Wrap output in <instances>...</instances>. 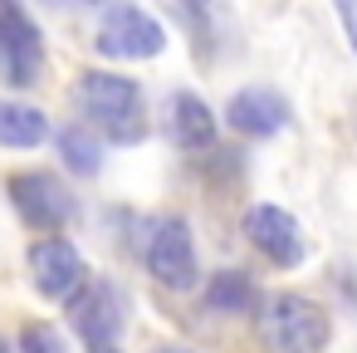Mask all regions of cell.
<instances>
[{
    "mask_svg": "<svg viewBox=\"0 0 357 353\" xmlns=\"http://www.w3.org/2000/svg\"><path fill=\"white\" fill-rule=\"evenodd\" d=\"M74 103L84 108L89 128L108 133L113 143H137L142 128V84L108 69H84L74 84Z\"/></svg>",
    "mask_w": 357,
    "mask_h": 353,
    "instance_id": "6da1fadb",
    "label": "cell"
},
{
    "mask_svg": "<svg viewBox=\"0 0 357 353\" xmlns=\"http://www.w3.org/2000/svg\"><path fill=\"white\" fill-rule=\"evenodd\" d=\"M255 338L264 353H323L328 314L303 294H269L255 314Z\"/></svg>",
    "mask_w": 357,
    "mask_h": 353,
    "instance_id": "7a4b0ae2",
    "label": "cell"
},
{
    "mask_svg": "<svg viewBox=\"0 0 357 353\" xmlns=\"http://www.w3.org/2000/svg\"><path fill=\"white\" fill-rule=\"evenodd\" d=\"M45 74V35L20 0H0V79L30 89Z\"/></svg>",
    "mask_w": 357,
    "mask_h": 353,
    "instance_id": "3957f363",
    "label": "cell"
},
{
    "mask_svg": "<svg viewBox=\"0 0 357 353\" xmlns=\"http://www.w3.org/2000/svg\"><path fill=\"white\" fill-rule=\"evenodd\" d=\"M142 265L162 289H191L196 284V250H191V226L181 216H162L142 236Z\"/></svg>",
    "mask_w": 357,
    "mask_h": 353,
    "instance_id": "277c9868",
    "label": "cell"
},
{
    "mask_svg": "<svg viewBox=\"0 0 357 353\" xmlns=\"http://www.w3.org/2000/svg\"><path fill=\"white\" fill-rule=\"evenodd\" d=\"M162 45H167L162 25H157L147 10L128 6V0L108 6V15L98 20V35H93V50H98L103 59H157Z\"/></svg>",
    "mask_w": 357,
    "mask_h": 353,
    "instance_id": "5b68a950",
    "label": "cell"
},
{
    "mask_svg": "<svg viewBox=\"0 0 357 353\" xmlns=\"http://www.w3.org/2000/svg\"><path fill=\"white\" fill-rule=\"evenodd\" d=\"M69 324L79 329V338L93 348V343H113L128 324V294L103 280V275H89L79 284V294L69 299Z\"/></svg>",
    "mask_w": 357,
    "mask_h": 353,
    "instance_id": "8992f818",
    "label": "cell"
},
{
    "mask_svg": "<svg viewBox=\"0 0 357 353\" xmlns=\"http://www.w3.org/2000/svg\"><path fill=\"white\" fill-rule=\"evenodd\" d=\"M6 192H10V201H15V211H20V221L30 231H45L50 236V231H59L74 216L69 187L59 177H50V172H15Z\"/></svg>",
    "mask_w": 357,
    "mask_h": 353,
    "instance_id": "52a82bcc",
    "label": "cell"
},
{
    "mask_svg": "<svg viewBox=\"0 0 357 353\" xmlns=\"http://www.w3.org/2000/svg\"><path fill=\"white\" fill-rule=\"evenodd\" d=\"M30 280H35V289L45 299H74L79 284L89 280V265H84V255L64 236L50 231V236H40L30 245Z\"/></svg>",
    "mask_w": 357,
    "mask_h": 353,
    "instance_id": "ba28073f",
    "label": "cell"
},
{
    "mask_svg": "<svg viewBox=\"0 0 357 353\" xmlns=\"http://www.w3.org/2000/svg\"><path fill=\"white\" fill-rule=\"evenodd\" d=\"M245 236L255 240L259 255H269L284 270H294L303 260V231H298V221L284 206H269V201L264 206H250L245 211Z\"/></svg>",
    "mask_w": 357,
    "mask_h": 353,
    "instance_id": "9c48e42d",
    "label": "cell"
},
{
    "mask_svg": "<svg viewBox=\"0 0 357 353\" xmlns=\"http://www.w3.org/2000/svg\"><path fill=\"white\" fill-rule=\"evenodd\" d=\"M225 123L235 133H250V138H269L289 123V103L274 94V89H240L225 108Z\"/></svg>",
    "mask_w": 357,
    "mask_h": 353,
    "instance_id": "30bf717a",
    "label": "cell"
},
{
    "mask_svg": "<svg viewBox=\"0 0 357 353\" xmlns=\"http://www.w3.org/2000/svg\"><path fill=\"white\" fill-rule=\"evenodd\" d=\"M167 133L181 152H206L215 143V113L196 94H172L167 103Z\"/></svg>",
    "mask_w": 357,
    "mask_h": 353,
    "instance_id": "8fae6325",
    "label": "cell"
},
{
    "mask_svg": "<svg viewBox=\"0 0 357 353\" xmlns=\"http://www.w3.org/2000/svg\"><path fill=\"white\" fill-rule=\"evenodd\" d=\"M50 138V118L30 103H0V147H40Z\"/></svg>",
    "mask_w": 357,
    "mask_h": 353,
    "instance_id": "7c38bea8",
    "label": "cell"
},
{
    "mask_svg": "<svg viewBox=\"0 0 357 353\" xmlns=\"http://www.w3.org/2000/svg\"><path fill=\"white\" fill-rule=\"evenodd\" d=\"M206 309L215 314H250L255 309V280L245 270H220L206 284Z\"/></svg>",
    "mask_w": 357,
    "mask_h": 353,
    "instance_id": "4fadbf2b",
    "label": "cell"
},
{
    "mask_svg": "<svg viewBox=\"0 0 357 353\" xmlns=\"http://www.w3.org/2000/svg\"><path fill=\"white\" fill-rule=\"evenodd\" d=\"M59 152H64V167H69V172L93 177V172L103 167L98 133H93V128H84V123H74V128H64V133H59Z\"/></svg>",
    "mask_w": 357,
    "mask_h": 353,
    "instance_id": "5bb4252c",
    "label": "cell"
},
{
    "mask_svg": "<svg viewBox=\"0 0 357 353\" xmlns=\"http://www.w3.org/2000/svg\"><path fill=\"white\" fill-rule=\"evenodd\" d=\"M20 348H25V353H64V338H59L50 324H30V329L20 333Z\"/></svg>",
    "mask_w": 357,
    "mask_h": 353,
    "instance_id": "9a60e30c",
    "label": "cell"
},
{
    "mask_svg": "<svg viewBox=\"0 0 357 353\" xmlns=\"http://www.w3.org/2000/svg\"><path fill=\"white\" fill-rule=\"evenodd\" d=\"M162 6H167L181 25H191V30H201V20H206V0H162Z\"/></svg>",
    "mask_w": 357,
    "mask_h": 353,
    "instance_id": "2e32d148",
    "label": "cell"
},
{
    "mask_svg": "<svg viewBox=\"0 0 357 353\" xmlns=\"http://www.w3.org/2000/svg\"><path fill=\"white\" fill-rule=\"evenodd\" d=\"M333 6H337V15L347 25V40H352V55H357V0H333Z\"/></svg>",
    "mask_w": 357,
    "mask_h": 353,
    "instance_id": "e0dca14e",
    "label": "cell"
},
{
    "mask_svg": "<svg viewBox=\"0 0 357 353\" xmlns=\"http://www.w3.org/2000/svg\"><path fill=\"white\" fill-rule=\"evenodd\" d=\"M54 6H103V0H54Z\"/></svg>",
    "mask_w": 357,
    "mask_h": 353,
    "instance_id": "ac0fdd59",
    "label": "cell"
},
{
    "mask_svg": "<svg viewBox=\"0 0 357 353\" xmlns=\"http://www.w3.org/2000/svg\"><path fill=\"white\" fill-rule=\"evenodd\" d=\"M89 353H118V343H93Z\"/></svg>",
    "mask_w": 357,
    "mask_h": 353,
    "instance_id": "d6986e66",
    "label": "cell"
},
{
    "mask_svg": "<svg viewBox=\"0 0 357 353\" xmlns=\"http://www.w3.org/2000/svg\"><path fill=\"white\" fill-rule=\"evenodd\" d=\"M157 353H191V348H181V343H167V348H157Z\"/></svg>",
    "mask_w": 357,
    "mask_h": 353,
    "instance_id": "ffe728a7",
    "label": "cell"
},
{
    "mask_svg": "<svg viewBox=\"0 0 357 353\" xmlns=\"http://www.w3.org/2000/svg\"><path fill=\"white\" fill-rule=\"evenodd\" d=\"M0 353H10V348H6V338H0Z\"/></svg>",
    "mask_w": 357,
    "mask_h": 353,
    "instance_id": "44dd1931",
    "label": "cell"
}]
</instances>
